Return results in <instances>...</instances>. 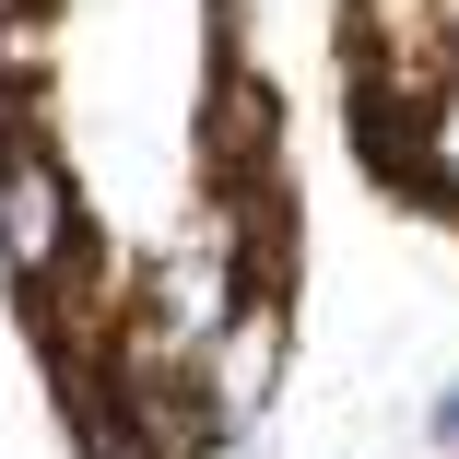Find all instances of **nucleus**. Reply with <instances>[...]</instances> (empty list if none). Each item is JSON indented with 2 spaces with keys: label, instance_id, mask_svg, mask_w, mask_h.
<instances>
[{
  "label": "nucleus",
  "instance_id": "nucleus-1",
  "mask_svg": "<svg viewBox=\"0 0 459 459\" xmlns=\"http://www.w3.org/2000/svg\"><path fill=\"white\" fill-rule=\"evenodd\" d=\"M82 236H95V212H82L71 153L48 142V95H0V283H13V307L59 283Z\"/></svg>",
  "mask_w": 459,
  "mask_h": 459
},
{
  "label": "nucleus",
  "instance_id": "nucleus-2",
  "mask_svg": "<svg viewBox=\"0 0 459 459\" xmlns=\"http://www.w3.org/2000/svg\"><path fill=\"white\" fill-rule=\"evenodd\" d=\"M201 24H212V82H201V165H212V189H247V177H283V95L236 59V0H201Z\"/></svg>",
  "mask_w": 459,
  "mask_h": 459
},
{
  "label": "nucleus",
  "instance_id": "nucleus-3",
  "mask_svg": "<svg viewBox=\"0 0 459 459\" xmlns=\"http://www.w3.org/2000/svg\"><path fill=\"white\" fill-rule=\"evenodd\" d=\"M283 342H295L283 307H236V318L201 342V424H212L224 447L271 412V389H283Z\"/></svg>",
  "mask_w": 459,
  "mask_h": 459
},
{
  "label": "nucleus",
  "instance_id": "nucleus-4",
  "mask_svg": "<svg viewBox=\"0 0 459 459\" xmlns=\"http://www.w3.org/2000/svg\"><path fill=\"white\" fill-rule=\"evenodd\" d=\"M412 118H424V82H401V71H353L342 130H353V153L377 165V177H412Z\"/></svg>",
  "mask_w": 459,
  "mask_h": 459
},
{
  "label": "nucleus",
  "instance_id": "nucleus-5",
  "mask_svg": "<svg viewBox=\"0 0 459 459\" xmlns=\"http://www.w3.org/2000/svg\"><path fill=\"white\" fill-rule=\"evenodd\" d=\"M401 189L424 201V212H459V71L447 82H424V118H412V177Z\"/></svg>",
  "mask_w": 459,
  "mask_h": 459
},
{
  "label": "nucleus",
  "instance_id": "nucleus-6",
  "mask_svg": "<svg viewBox=\"0 0 459 459\" xmlns=\"http://www.w3.org/2000/svg\"><path fill=\"white\" fill-rule=\"evenodd\" d=\"M424 436H436V447H459V377H447V389L424 401Z\"/></svg>",
  "mask_w": 459,
  "mask_h": 459
}]
</instances>
